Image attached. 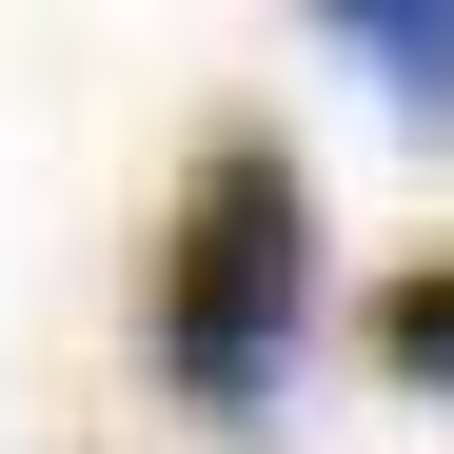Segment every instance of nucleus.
<instances>
[{
  "mask_svg": "<svg viewBox=\"0 0 454 454\" xmlns=\"http://www.w3.org/2000/svg\"><path fill=\"white\" fill-rule=\"evenodd\" d=\"M296 317H317V178L277 119H217L178 178V238H159V375L257 434L296 375Z\"/></svg>",
  "mask_w": 454,
  "mask_h": 454,
  "instance_id": "f257e3e1",
  "label": "nucleus"
},
{
  "mask_svg": "<svg viewBox=\"0 0 454 454\" xmlns=\"http://www.w3.org/2000/svg\"><path fill=\"white\" fill-rule=\"evenodd\" d=\"M336 40L395 80V119H454V0H336Z\"/></svg>",
  "mask_w": 454,
  "mask_h": 454,
  "instance_id": "f03ea898",
  "label": "nucleus"
},
{
  "mask_svg": "<svg viewBox=\"0 0 454 454\" xmlns=\"http://www.w3.org/2000/svg\"><path fill=\"white\" fill-rule=\"evenodd\" d=\"M375 375H395V395H454V257H415L375 296Z\"/></svg>",
  "mask_w": 454,
  "mask_h": 454,
  "instance_id": "7ed1b4c3",
  "label": "nucleus"
}]
</instances>
